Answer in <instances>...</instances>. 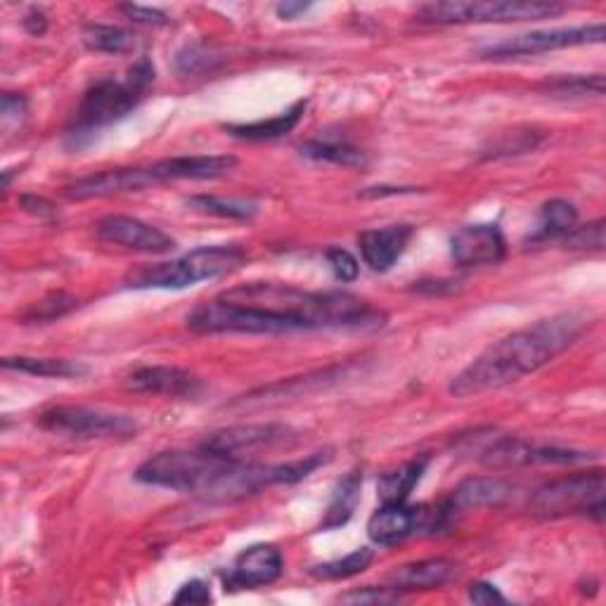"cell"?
<instances>
[{
  "mask_svg": "<svg viewBox=\"0 0 606 606\" xmlns=\"http://www.w3.org/2000/svg\"><path fill=\"white\" fill-rule=\"evenodd\" d=\"M325 259H327L336 280L354 282L358 277V261L351 251H346L342 247H332V249H327Z\"/></svg>",
  "mask_w": 606,
  "mask_h": 606,
  "instance_id": "836d02e7",
  "label": "cell"
},
{
  "mask_svg": "<svg viewBox=\"0 0 606 606\" xmlns=\"http://www.w3.org/2000/svg\"><path fill=\"white\" fill-rule=\"evenodd\" d=\"M285 571V559L275 545H251L235 559L223 576L225 590H253L275 583Z\"/></svg>",
  "mask_w": 606,
  "mask_h": 606,
  "instance_id": "9a60e30c",
  "label": "cell"
},
{
  "mask_svg": "<svg viewBox=\"0 0 606 606\" xmlns=\"http://www.w3.org/2000/svg\"><path fill=\"white\" fill-rule=\"evenodd\" d=\"M24 29L29 32L32 36H44L46 29H48V17H46V12L44 10H29L26 12V17H24Z\"/></svg>",
  "mask_w": 606,
  "mask_h": 606,
  "instance_id": "f35d334b",
  "label": "cell"
},
{
  "mask_svg": "<svg viewBox=\"0 0 606 606\" xmlns=\"http://www.w3.org/2000/svg\"><path fill=\"white\" fill-rule=\"evenodd\" d=\"M84 46L92 52H107V55H124L136 48V36L110 24H88L84 26Z\"/></svg>",
  "mask_w": 606,
  "mask_h": 606,
  "instance_id": "484cf974",
  "label": "cell"
},
{
  "mask_svg": "<svg viewBox=\"0 0 606 606\" xmlns=\"http://www.w3.org/2000/svg\"><path fill=\"white\" fill-rule=\"evenodd\" d=\"M515 495V486L509 481L497 477H469L457 486L446 503L434 509L431 519V533L446 531L455 517L465 515L471 509L483 507H500Z\"/></svg>",
  "mask_w": 606,
  "mask_h": 606,
  "instance_id": "8fae6325",
  "label": "cell"
},
{
  "mask_svg": "<svg viewBox=\"0 0 606 606\" xmlns=\"http://www.w3.org/2000/svg\"><path fill=\"white\" fill-rule=\"evenodd\" d=\"M5 370H15L22 374L32 376H58V380H74V376L88 374V368L78 360H66V358H29V356H15V358H3Z\"/></svg>",
  "mask_w": 606,
  "mask_h": 606,
  "instance_id": "603a6c76",
  "label": "cell"
},
{
  "mask_svg": "<svg viewBox=\"0 0 606 606\" xmlns=\"http://www.w3.org/2000/svg\"><path fill=\"white\" fill-rule=\"evenodd\" d=\"M374 559V552L370 547H360L351 555H346L344 559H336V561H327V564H320V567L311 569V573L316 578H322V581H344V578H351L366 571Z\"/></svg>",
  "mask_w": 606,
  "mask_h": 606,
  "instance_id": "4316f807",
  "label": "cell"
},
{
  "mask_svg": "<svg viewBox=\"0 0 606 606\" xmlns=\"http://www.w3.org/2000/svg\"><path fill=\"white\" fill-rule=\"evenodd\" d=\"M308 8H311L308 3H280L275 8V12H277V17H282V20H294L296 15H304Z\"/></svg>",
  "mask_w": 606,
  "mask_h": 606,
  "instance_id": "60d3db41",
  "label": "cell"
},
{
  "mask_svg": "<svg viewBox=\"0 0 606 606\" xmlns=\"http://www.w3.org/2000/svg\"><path fill=\"white\" fill-rule=\"evenodd\" d=\"M469 599L474 604H505L507 597L491 583H474L469 588Z\"/></svg>",
  "mask_w": 606,
  "mask_h": 606,
  "instance_id": "8d00e7d4",
  "label": "cell"
},
{
  "mask_svg": "<svg viewBox=\"0 0 606 606\" xmlns=\"http://www.w3.org/2000/svg\"><path fill=\"white\" fill-rule=\"evenodd\" d=\"M457 576H460V564L446 559V557H434V559L403 564V567L388 573V585L400 592L403 590H436L441 585L450 583Z\"/></svg>",
  "mask_w": 606,
  "mask_h": 606,
  "instance_id": "d6986e66",
  "label": "cell"
},
{
  "mask_svg": "<svg viewBox=\"0 0 606 606\" xmlns=\"http://www.w3.org/2000/svg\"><path fill=\"white\" fill-rule=\"evenodd\" d=\"M187 205L195 207L197 211H205L211 215H221V219H239L249 221L256 213V205L245 199H223L213 195H195L187 199Z\"/></svg>",
  "mask_w": 606,
  "mask_h": 606,
  "instance_id": "83f0119b",
  "label": "cell"
},
{
  "mask_svg": "<svg viewBox=\"0 0 606 606\" xmlns=\"http://www.w3.org/2000/svg\"><path fill=\"white\" fill-rule=\"evenodd\" d=\"M22 205L26 211H32V213H40V215L55 213V207H52L48 199H40V197H22Z\"/></svg>",
  "mask_w": 606,
  "mask_h": 606,
  "instance_id": "ab89813d",
  "label": "cell"
},
{
  "mask_svg": "<svg viewBox=\"0 0 606 606\" xmlns=\"http://www.w3.org/2000/svg\"><path fill=\"white\" fill-rule=\"evenodd\" d=\"M552 98H583V96H604V76H561L547 84Z\"/></svg>",
  "mask_w": 606,
  "mask_h": 606,
  "instance_id": "4dcf8cb0",
  "label": "cell"
},
{
  "mask_svg": "<svg viewBox=\"0 0 606 606\" xmlns=\"http://www.w3.org/2000/svg\"><path fill=\"white\" fill-rule=\"evenodd\" d=\"M299 152L308 159L316 161H327V164L346 166V169H366L368 157L362 154L358 147L348 143H336V140H308L299 147Z\"/></svg>",
  "mask_w": 606,
  "mask_h": 606,
  "instance_id": "d4e9b609",
  "label": "cell"
},
{
  "mask_svg": "<svg viewBox=\"0 0 606 606\" xmlns=\"http://www.w3.org/2000/svg\"><path fill=\"white\" fill-rule=\"evenodd\" d=\"M308 102L299 100L294 102L287 112H282L273 119H261V121H251V124H225L223 128L231 133L233 138L239 140H249V143H263V140H277L282 136H287L299 124L304 112H306Z\"/></svg>",
  "mask_w": 606,
  "mask_h": 606,
  "instance_id": "ffe728a7",
  "label": "cell"
},
{
  "mask_svg": "<svg viewBox=\"0 0 606 606\" xmlns=\"http://www.w3.org/2000/svg\"><path fill=\"white\" fill-rule=\"evenodd\" d=\"M342 604H396L400 602V590L396 588H360L339 597Z\"/></svg>",
  "mask_w": 606,
  "mask_h": 606,
  "instance_id": "1f68e13d",
  "label": "cell"
},
{
  "mask_svg": "<svg viewBox=\"0 0 606 606\" xmlns=\"http://www.w3.org/2000/svg\"><path fill=\"white\" fill-rule=\"evenodd\" d=\"M578 227V209L567 199H549L541 211V223L531 242L567 239Z\"/></svg>",
  "mask_w": 606,
  "mask_h": 606,
  "instance_id": "cb8c5ba5",
  "label": "cell"
},
{
  "mask_svg": "<svg viewBox=\"0 0 606 606\" xmlns=\"http://www.w3.org/2000/svg\"><path fill=\"white\" fill-rule=\"evenodd\" d=\"M26 114V100L17 92H5L3 96V124L8 126L12 119L20 121Z\"/></svg>",
  "mask_w": 606,
  "mask_h": 606,
  "instance_id": "74e56055",
  "label": "cell"
},
{
  "mask_svg": "<svg viewBox=\"0 0 606 606\" xmlns=\"http://www.w3.org/2000/svg\"><path fill=\"white\" fill-rule=\"evenodd\" d=\"M604 40V24H583V26H564V29H543L529 32L521 36H511L481 50L486 60H509V58H527V55H543V52L576 48V46H592Z\"/></svg>",
  "mask_w": 606,
  "mask_h": 606,
  "instance_id": "ba28073f",
  "label": "cell"
},
{
  "mask_svg": "<svg viewBox=\"0 0 606 606\" xmlns=\"http://www.w3.org/2000/svg\"><path fill=\"white\" fill-rule=\"evenodd\" d=\"M211 602V590L205 581H190L185 583L178 595L173 597V604H209Z\"/></svg>",
  "mask_w": 606,
  "mask_h": 606,
  "instance_id": "e575fe53",
  "label": "cell"
},
{
  "mask_svg": "<svg viewBox=\"0 0 606 606\" xmlns=\"http://www.w3.org/2000/svg\"><path fill=\"white\" fill-rule=\"evenodd\" d=\"M592 453L559 448V446H537L527 438L497 436L486 448L479 450V462L491 469H519L533 465H576L590 462Z\"/></svg>",
  "mask_w": 606,
  "mask_h": 606,
  "instance_id": "9c48e42d",
  "label": "cell"
},
{
  "mask_svg": "<svg viewBox=\"0 0 606 606\" xmlns=\"http://www.w3.org/2000/svg\"><path fill=\"white\" fill-rule=\"evenodd\" d=\"M360 488H362V471L358 469L348 471V474L336 483L332 500L325 511V519L320 521V531H332L348 523V519L354 517V511L360 503Z\"/></svg>",
  "mask_w": 606,
  "mask_h": 606,
  "instance_id": "7402d4cb",
  "label": "cell"
},
{
  "mask_svg": "<svg viewBox=\"0 0 606 606\" xmlns=\"http://www.w3.org/2000/svg\"><path fill=\"white\" fill-rule=\"evenodd\" d=\"M136 479L145 486L193 495L209 505H233L275 483H287L285 462H242L205 446L159 453L138 467Z\"/></svg>",
  "mask_w": 606,
  "mask_h": 606,
  "instance_id": "6da1fadb",
  "label": "cell"
},
{
  "mask_svg": "<svg viewBox=\"0 0 606 606\" xmlns=\"http://www.w3.org/2000/svg\"><path fill=\"white\" fill-rule=\"evenodd\" d=\"M245 261L247 253L237 245L199 247L176 261L138 268L124 280V285L131 289H187L197 282L233 273Z\"/></svg>",
  "mask_w": 606,
  "mask_h": 606,
  "instance_id": "277c9868",
  "label": "cell"
},
{
  "mask_svg": "<svg viewBox=\"0 0 606 606\" xmlns=\"http://www.w3.org/2000/svg\"><path fill=\"white\" fill-rule=\"evenodd\" d=\"M96 233L107 245L126 247L143 253H169L176 249V239L171 235L150 223L131 219V215H104L98 223Z\"/></svg>",
  "mask_w": 606,
  "mask_h": 606,
  "instance_id": "4fadbf2b",
  "label": "cell"
},
{
  "mask_svg": "<svg viewBox=\"0 0 606 606\" xmlns=\"http://www.w3.org/2000/svg\"><path fill=\"white\" fill-rule=\"evenodd\" d=\"M604 493V469L578 471V474L549 481L545 486L537 488L529 500V511L531 517L543 521L567 517H592L595 521H602Z\"/></svg>",
  "mask_w": 606,
  "mask_h": 606,
  "instance_id": "5b68a950",
  "label": "cell"
},
{
  "mask_svg": "<svg viewBox=\"0 0 606 606\" xmlns=\"http://www.w3.org/2000/svg\"><path fill=\"white\" fill-rule=\"evenodd\" d=\"M543 140V136L537 131H505L497 133V136L491 140V145L486 147V157H511V154H523L531 152L537 147V143Z\"/></svg>",
  "mask_w": 606,
  "mask_h": 606,
  "instance_id": "f1b7e54d",
  "label": "cell"
},
{
  "mask_svg": "<svg viewBox=\"0 0 606 606\" xmlns=\"http://www.w3.org/2000/svg\"><path fill=\"white\" fill-rule=\"evenodd\" d=\"M564 5L547 0H448L426 3L417 10V20L426 24H486V22H533L549 20Z\"/></svg>",
  "mask_w": 606,
  "mask_h": 606,
  "instance_id": "8992f818",
  "label": "cell"
},
{
  "mask_svg": "<svg viewBox=\"0 0 606 606\" xmlns=\"http://www.w3.org/2000/svg\"><path fill=\"white\" fill-rule=\"evenodd\" d=\"M583 330L585 318L561 313L511 332L491 344L460 374H455L448 392L455 398H471L515 384L567 351Z\"/></svg>",
  "mask_w": 606,
  "mask_h": 606,
  "instance_id": "7a4b0ae2",
  "label": "cell"
},
{
  "mask_svg": "<svg viewBox=\"0 0 606 606\" xmlns=\"http://www.w3.org/2000/svg\"><path fill=\"white\" fill-rule=\"evenodd\" d=\"M237 166L233 154H207V157H173L147 164V181L150 187L173 181H209L231 173Z\"/></svg>",
  "mask_w": 606,
  "mask_h": 606,
  "instance_id": "2e32d148",
  "label": "cell"
},
{
  "mask_svg": "<svg viewBox=\"0 0 606 606\" xmlns=\"http://www.w3.org/2000/svg\"><path fill=\"white\" fill-rule=\"evenodd\" d=\"M126 388L133 394H152L169 398H195L201 392V382L193 372L169 366H147L133 370L126 376Z\"/></svg>",
  "mask_w": 606,
  "mask_h": 606,
  "instance_id": "e0dca14e",
  "label": "cell"
},
{
  "mask_svg": "<svg viewBox=\"0 0 606 606\" xmlns=\"http://www.w3.org/2000/svg\"><path fill=\"white\" fill-rule=\"evenodd\" d=\"M119 10L124 12V15H126L131 22H138V24H154V26H161V24H166V22H169L166 12L154 10V8H143V5H121Z\"/></svg>",
  "mask_w": 606,
  "mask_h": 606,
  "instance_id": "d590c367",
  "label": "cell"
},
{
  "mask_svg": "<svg viewBox=\"0 0 606 606\" xmlns=\"http://www.w3.org/2000/svg\"><path fill=\"white\" fill-rule=\"evenodd\" d=\"M296 438V431L287 424H237V426H227L215 431L211 434L201 446L233 457V460H242V462H253L251 457L259 455L263 450H273L280 446H289V443Z\"/></svg>",
  "mask_w": 606,
  "mask_h": 606,
  "instance_id": "30bf717a",
  "label": "cell"
},
{
  "mask_svg": "<svg viewBox=\"0 0 606 606\" xmlns=\"http://www.w3.org/2000/svg\"><path fill=\"white\" fill-rule=\"evenodd\" d=\"M38 426L50 434L92 441V438H131L138 434V420L131 415L104 412L84 406H58L40 412Z\"/></svg>",
  "mask_w": 606,
  "mask_h": 606,
  "instance_id": "52a82bcc",
  "label": "cell"
},
{
  "mask_svg": "<svg viewBox=\"0 0 606 606\" xmlns=\"http://www.w3.org/2000/svg\"><path fill=\"white\" fill-rule=\"evenodd\" d=\"M412 233H415L412 225L406 223L374 227V231L360 233L358 245H360L362 261H366L374 273L392 271L400 256L406 253Z\"/></svg>",
  "mask_w": 606,
  "mask_h": 606,
  "instance_id": "ac0fdd59",
  "label": "cell"
},
{
  "mask_svg": "<svg viewBox=\"0 0 606 606\" xmlns=\"http://www.w3.org/2000/svg\"><path fill=\"white\" fill-rule=\"evenodd\" d=\"M450 253L457 265H495L505 259L507 242L495 223L465 225L450 237Z\"/></svg>",
  "mask_w": 606,
  "mask_h": 606,
  "instance_id": "5bb4252c",
  "label": "cell"
},
{
  "mask_svg": "<svg viewBox=\"0 0 606 606\" xmlns=\"http://www.w3.org/2000/svg\"><path fill=\"white\" fill-rule=\"evenodd\" d=\"M76 306H78L76 296L66 294V292H52L46 296V299H40L26 308V311L22 313V320L24 322H52L66 313H72Z\"/></svg>",
  "mask_w": 606,
  "mask_h": 606,
  "instance_id": "f546056e",
  "label": "cell"
},
{
  "mask_svg": "<svg viewBox=\"0 0 606 606\" xmlns=\"http://www.w3.org/2000/svg\"><path fill=\"white\" fill-rule=\"evenodd\" d=\"M154 84V64L140 58L131 66L126 78H102L92 86L70 124V138L76 143L81 138H88L92 133L116 124V121L131 114L140 100L145 98L147 88Z\"/></svg>",
  "mask_w": 606,
  "mask_h": 606,
  "instance_id": "3957f363",
  "label": "cell"
},
{
  "mask_svg": "<svg viewBox=\"0 0 606 606\" xmlns=\"http://www.w3.org/2000/svg\"><path fill=\"white\" fill-rule=\"evenodd\" d=\"M426 467H429V455H420V457H415V460L403 462L400 467L382 474L380 483H376V491H380L384 505L406 503L412 488L420 483Z\"/></svg>",
  "mask_w": 606,
  "mask_h": 606,
  "instance_id": "44dd1931",
  "label": "cell"
},
{
  "mask_svg": "<svg viewBox=\"0 0 606 606\" xmlns=\"http://www.w3.org/2000/svg\"><path fill=\"white\" fill-rule=\"evenodd\" d=\"M571 249H595L602 251L604 249V221H595L583 227H576V231L564 239Z\"/></svg>",
  "mask_w": 606,
  "mask_h": 606,
  "instance_id": "d6a6232c",
  "label": "cell"
},
{
  "mask_svg": "<svg viewBox=\"0 0 606 606\" xmlns=\"http://www.w3.org/2000/svg\"><path fill=\"white\" fill-rule=\"evenodd\" d=\"M431 511L426 505H406L392 503L374 511L368 521V535L374 545L392 547L408 541L417 531L431 533Z\"/></svg>",
  "mask_w": 606,
  "mask_h": 606,
  "instance_id": "7c38bea8",
  "label": "cell"
}]
</instances>
